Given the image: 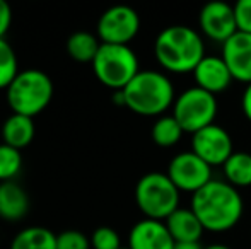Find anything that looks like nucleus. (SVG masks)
<instances>
[{
	"mask_svg": "<svg viewBox=\"0 0 251 249\" xmlns=\"http://www.w3.org/2000/svg\"><path fill=\"white\" fill-rule=\"evenodd\" d=\"M203 249H232L231 246H227V244H222V243H215V244H210V246L203 248Z\"/></svg>",
	"mask_w": 251,
	"mask_h": 249,
	"instance_id": "nucleus-30",
	"label": "nucleus"
},
{
	"mask_svg": "<svg viewBox=\"0 0 251 249\" xmlns=\"http://www.w3.org/2000/svg\"><path fill=\"white\" fill-rule=\"evenodd\" d=\"M241 110H243V114L246 116V120L251 123V84H248V86L245 87V91H243Z\"/></svg>",
	"mask_w": 251,
	"mask_h": 249,
	"instance_id": "nucleus-28",
	"label": "nucleus"
},
{
	"mask_svg": "<svg viewBox=\"0 0 251 249\" xmlns=\"http://www.w3.org/2000/svg\"><path fill=\"white\" fill-rule=\"evenodd\" d=\"M122 249H128V248H126V246H123V248H122Z\"/></svg>",
	"mask_w": 251,
	"mask_h": 249,
	"instance_id": "nucleus-31",
	"label": "nucleus"
},
{
	"mask_svg": "<svg viewBox=\"0 0 251 249\" xmlns=\"http://www.w3.org/2000/svg\"><path fill=\"white\" fill-rule=\"evenodd\" d=\"M125 108L140 116H162L175 104L176 92L168 73L144 68L122 91Z\"/></svg>",
	"mask_w": 251,
	"mask_h": 249,
	"instance_id": "nucleus-3",
	"label": "nucleus"
},
{
	"mask_svg": "<svg viewBox=\"0 0 251 249\" xmlns=\"http://www.w3.org/2000/svg\"><path fill=\"white\" fill-rule=\"evenodd\" d=\"M12 7L5 0H0V38H5V34L9 33L12 26Z\"/></svg>",
	"mask_w": 251,
	"mask_h": 249,
	"instance_id": "nucleus-27",
	"label": "nucleus"
},
{
	"mask_svg": "<svg viewBox=\"0 0 251 249\" xmlns=\"http://www.w3.org/2000/svg\"><path fill=\"white\" fill-rule=\"evenodd\" d=\"M101 45L102 43L98 34L91 33V31H75L69 36L65 46L67 53L72 60L80 63H93Z\"/></svg>",
	"mask_w": 251,
	"mask_h": 249,
	"instance_id": "nucleus-18",
	"label": "nucleus"
},
{
	"mask_svg": "<svg viewBox=\"0 0 251 249\" xmlns=\"http://www.w3.org/2000/svg\"><path fill=\"white\" fill-rule=\"evenodd\" d=\"M217 96L193 86L178 94L173 104V116L185 133H197L205 126L214 125L217 116Z\"/></svg>",
	"mask_w": 251,
	"mask_h": 249,
	"instance_id": "nucleus-7",
	"label": "nucleus"
},
{
	"mask_svg": "<svg viewBox=\"0 0 251 249\" xmlns=\"http://www.w3.org/2000/svg\"><path fill=\"white\" fill-rule=\"evenodd\" d=\"M192 152L210 167L224 166L234 154V142L229 132L221 125H208L192 135Z\"/></svg>",
	"mask_w": 251,
	"mask_h": 249,
	"instance_id": "nucleus-10",
	"label": "nucleus"
},
{
	"mask_svg": "<svg viewBox=\"0 0 251 249\" xmlns=\"http://www.w3.org/2000/svg\"><path fill=\"white\" fill-rule=\"evenodd\" d=\"M2 142L7 145L14 147L17 150H23L29 145L34 140L36 135V125H34V118L24 116V114L10 113L9 116L3 120L2 130Z\"/></svg>",
	"mask_w": 251,
	"mask_h": 249,
	"instance_id": "nucleus-17",
	"label": "nucleus"
},
{
	"mask_svg": "<svg viewBox=\"0 0 251 249\" xmlns=\"http://www.w3.org/2000/svg\"><path fill=\"white\" fill-rule=\"evenodd\" d=\"M23 169V152L7 143H0V183L16 181Z\"/></svg>",
	"mask_w": 251,
	"mask_h": 249,
	"instance_id": "nucleus-23",
	"label": "nucleus"
},
{
	"mask_svg": "<svg viewBox=\"0 0 251 249\" xmlns=\"http://www.w3.org/2000/svg\"><path fill=\"white\" fill-rule=\"evenodd\" d=\"M238 31L251 34V0H239L234 3Z\"/></svg>",
	"mask_w": 251,
	"mask_h": 249,
	"instance_id": "nucleus-26",
	"label": "nucleus"
},
{
	"mask_svg": "<svg viewBox=\"0 0 251 249\" xmlns=\"http://www.w3.org/2000/svg\"><path fill=\"white\" fill-rule=\"evenodd\" d=\"M199 26L205 38L224 45L229 38L238 33L234 5H229L227 2L221 0L205 3L199 14Z\"/></svg>",
	"mask_w": 251,
	"mask_h": 249,
	"instance_id": "nucleus-11",
	"label": "nucleus"
},
{
	"mask_svg": "<svg viewBox=\"0 0 251 249\" xmlns=\"http://www.w3.org/2000/svg\"><path fill=\"white\" fill-rule=\"evenodd\" d=\"M166 174L179 191L192 193V195L214 180L212 167L192 150L176 154L169 160L168 173Z\"/></svg>",
	"mask_w": 251,
	"mask_h": 249,
	"instance_id": "nucleus-9",
	"label": "nucleus"
},
{
	"mask_svg": "<svg viewBox=\"0 0 251 249\" xmlns=\"http://www.w3.org/2000/svg\"><path fill=\"white\" fill-rule=\"evenodd\" d=\"M222 60L229 67L232 79L243 84H251V34L238 33L222 45Z\"/></svg>",
	"mask_w": 251,
	"mask_h": 249,
	"instance_id": "nucleus-12",
	"label": "nucleus"
},
{
	"mask_svg": "<svg viewBox=\"0 0 251 249\" xmlns=\"http://www.w3.org/2000/svg\"><path fill=\"white\" fill-rule=\"evenodd\" d=\"M175 249H203L200 243H190V244H176Z\"/></svg>",
	"mask_w": 251,
	"mask_h": 249,
	"instance_id": "nucleus-29",
	"label": "nucleus"
},
{
	"mask_svg": "<svg viewBox=\"0 0 251 249\" xmlns=\"http://www.w3.org/2000/svg\"><path fill=\"white\" fill-rule=\"evenodd\" d=\"M175 239L162 220L142 219L128 232V249H175Z\"/></svg>",
	"mask_w": 251,
	"mask_h": 249,
	"instance_id": "nucleus-13",
	"label": "nucleus"
},
{
	"mask_svg": "<svg viewBox=\"0 0 251 249\" xmlns=\"http://www.w3.org/2000/svg\"><path fill=\"white\" fill-rule=\"evenodd\" d=\"M56 249H91V237L77 229L62 230L56 234Z\"/></svg>",
	"mask_w": 251,
	"mask_h": 249,
	"instance_id": "nucleus-25",
	"label": "nucleus"
},
{
	"mask_svg": "<svg viewBox=\"0 0 251 249\" xmlns=\"http://www.w3.org/2000/svg\"><path fill=\"white\" fill-rule=\"evenodd\" d=\"M183 128L179 126V123L176 121V118L173 114H162L157 120L154 121L151 130V136L154 140L155 145L159 147H173L181 140L183 136Z\"/></svg>",
	"mask_w": 251,
	"mask_h": 249,
	"instance_id": "nucleus-21",
	"label": "nucleus"
},
{
	"mask_svg": "<svg viewBox=\"0 0 251 249\" xmlns=\"http://www.w3.org/2000/svg\"><path fill=\"white\" fill-rule=\"evenodd\" d=\"M19 73L17 53L7 38H0V91H5Z\"/></svg>",
	"mask_w": 251,
	"mask_h": 249,
	"instance_id": "nucleus-22",
	"label": "nucleus"
},
{
	"mask_svg": "<svg viewBox=\"0 0 251 249\" xmlns=\"http://www.w3.org/2000/svg\"><path fill=\"white\" fill-rule=\"evenodd\" d=\"M205 55L203 38L192 26L173 24L155 36L154 57L169 73H193Z\"/></svg>",
	"mask_w": 251,
	"mask_h": 249,
	"instance_id": "nucleus-2",
	"label": "nucleus"
},
{
	"mask_svg": "<svg viewBox=\"0 0 251 249\" xmlns=\"http://www.w3.org/2000/svg\"><path fill=\"white\" fill-rule=\"evenodd\" d=\"M193 79H195L197 87L214 94V96L224 92L234 80L231 70L222 60L221 55H205L197 65V68L193 70Z\"/></svg>",
	"mask_w": 251,
	"mask_h": 249,
	"instance_id": "nucleus-14",
	"label": "nucleus"
},
{
	"mask_svg": "<svg viewBox=\"0 0 251 249\" xmlns=\"http://www.w3.org/2000/svg\"><path fill=\"white\" fill-rule=\"evenodd\" d=\"M91 248L93 249H122V237L113 227L102 226L94 229L91 236Z\"/></svg>",
	"mask_w": 251,
	"mask_h": 249,
	"instance_id": "nucleus-24",
	"label": "nucleus"
},
{
	"mask_svg": "<svg viewBox=\"0 0 251 249\" xmlns=\"http://www.w3.org/2000/svg\"><path fill=\"white\" fill-rule=\"evenodd\" d=\"M164 224L176 244L199 243L205 230L195 212L192 208H185V206H179L178 210H175L164 220Z\"/></svg>",
	"mask_w": 251,
	"mask_h": 249,
	"instance_id": "nucleus-15",
	"label": "nucleus"
},
{
	"mask_svg": "<svg viewBox=\"0 0 251 249\" xmlns=\"http://www.w3.org/2000/svg\"><path fill=\"white\" fill-rule=\"evenodd\" d=\"M91 65L96 79L115 92L125 89L130 80L142 70L139 57L130 45L102 43Z\"/></svg>",
	"mask_w": 251,
	"mask_h": 249,
	"instance_id": "nucleus-5",
	"label": "nucleus"
},
{
	"mask_svg": "<svg viewBox=\"0 0 251 249\" xmlns=\"http://www.w3.org/2000/svg\"><path fill=\"white\" fill-rule=\"evenodd\" d=\"M190 208L199 217L208 232H227L239 224L245 212V202L238 188L226 180H212L192 195Z\"/></svg>",
	"mask_w": 251,
	"mask_h": 249,
	"instance_id": "nucleus-1",
	"label": "nucleus"
},
{
	"mask_svg": "<svg viewBox=\"0 0 251 249\" xmlns=\"http://www.w3.org/2000/svg\"><path fill=\"white\" fill-rule=\"evenodd\" d=\"M224 180L234 188L251 186V154L245 150H234L222 166Z\"/></svg>",
	"mask_w": 251,
	"mask_h": 249,
	"instance_id": "nucleus-20",
	"label": "nucleus"
},
{
	"mask_svg": "<svg viewBox=\"0 0 251 249\" xmlns=\"http://www.w3.org/2000/svg\"><path fill=\"white\" fill-rule=\"evenodd\" d=\"M181 191L173 184L166 173H147L135 184V203L146 219L164 222L179 208Z\"/></svg>",
	"mask_w": 251,
	"mask_h": 249,
	"instance_id": "nucleus-6",
	"label": "nucleus"
},
{
	"mask_svg": "<svg viewBox=\"0 0 251 249\" xmlns=\"http://www.w3.org/2000/svg\"><path fill=\"white\" fill-rule=\"evenodd\" d=\"M140 31V16L130 5H113L100 16L96 34L101 43L130 45Z\"/></svg>",
	"mask_w": 251,
	"mask_h": 249,
	"instance_id": "nucleus-8",
	"label": "nucleus"
},
{
	"mask_svg": "<svg viewBox=\"0 0 251 249\" xmlns=\"http://www.w3.org/2000/svg\"><path fill=\"white\" fill-rule=\"evenodd\" d=\"M29 212V196L17 181L0 183V219L19 222Z\"/></svg>",
	"mask_w": 251,
	"mask_h": 249,
	"instance_id": "nucleus-16",
	"label": "nucleus"
},
{
	"mask_svg": "<svg viewBox=\"0 0 251 249\" xmlns=\"http://www.w3.org/2000/svg\"><path fill=\"white\" fill-rule=\"evenodd\" d=\"M55 86L45 70L29 67L19 70L16 79L5 89V101L10 111L34 118L50 106Z\"/></svg>",
	"mask_w": 251,
	"mask_h": 249,
	"instance_id": "nucleus-4",
	"label": "nucleus"
},
{
	"mask_svg": "<svg viewBox=\"0 0 251 249\" xmlns=\"http://www.w3.org/2000/svg\"><path fill=\"white\" fill-rule=\"evenodd\" d=\"M9 249H56V234L41 226L24 227L12 237Z\"/></svg>",
	"mask_w": 251,
	"mask_h": 249,
	"instance_id": "nucleus-19",
	"label": "nucleus"
}]
</instances>
